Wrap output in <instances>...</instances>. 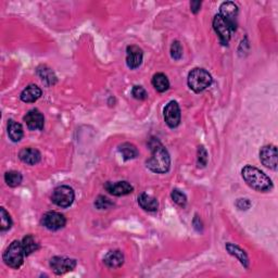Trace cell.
Masks as SVG:
<instances>
[{
  "label": "cell",
  "mask_w": 278,
  "mask_h": 278,
  "mask_svg": "<svg viewBox=\"0 0 278 278\" xmlns=\"http://www.w3.org/2000/svg\"><path fill=\"white\" fill-rule=\"evenodd\" d=\"M151 156L147 161V168L154 173H167L171 165V159L168 150L160 141L152 139L149 143Z\"/></svg>",
  "instance_id": "cell-1"
},
{
  "label": "cell",
  "mask_w": 278,
  "mask_h": 278,
  "mask_svg": "<svg viewBox=\"0 0 278 278\" xmlns=\"http://www.w3.org/2000/svg\"><path fill=\"white\" fill-rule=\"evenodd\" d=\"M241 174H243V177L247 183V185L254 190L260 192H266L270 191L273 188V183L271 178L268 177L265 173L260 171L257 168L247 165V167L243 169Z\"/></svg>",
  "instance_id": "cell-2"
},
{
  "label": "cell",
  "mask_w": 278,
  "mask_h": 278,
  "mask_svg": "<svg viewBox=\"0 0 278 278\" xmlns=\"http://www.w3.org/2000/svg\"><path fill=\"white\" fill-rule=\"evenodd\" d=\"M187 83L195 93H201L212 84V76L204 69L196 68L188 75Z\"/></svg>",
  "instance_id": "cell-3"
},
{
  "label": "cell",
  "mask_w": 278,
  "mask_h": 278,
  "mask_svg": "<svg viewBox=\"0 0 278 278\" xmlns=\"http://www.w3.org/2000/svg\"><path fill=\"white\" fill-rule=\"evenodd\" d=\"M25 252L22 243L15 240L8 247L3 253V261L8 266L12 268H19L23 264Z\"/></svg>",
  "instance_id": "cell-4"
},
{
  "label": "cell",
  "mask_w": 278,
  "mask_h": 278,
  "mask_svg": "<svg viewBox=\"0 0 278 278\" xmlns=\"http://www.w3.org/2000/svg\"><path fill=\"white\" fill-rule=\"evenodd\" d=\"M52 202L60 208H69L75 199L74 191L69 186H59L52 192Z\"/></svg>",
  "instance_id": "cell-5"
},
{
  "label": "cell",
  "mask_w": 278,
  "mask_h": 278,
  "mask_svg": "<svg viewBox=\"0 0 278 278\" xmlns=\"http://www.w3.org/2000/svg\"><path fill=\"white\" fill-rule=\"evenodd\" d=\"M213 28H214L215 33L218 35L219 40H221L222 44L227 45L231 39L232 33L234 32L235 30L232 29L230 25V23H228V22L219 15L214 16Z\"/></svg>",
  "instance_id": "cell-6"
},
{
  "label": "cell",
  "mask_w": 278,
  "mask_h": 278,
  "mask_svg": "<svg viewBox=\"0 0 278 278\" xmlns=\"http://www.w3.org/2000/svg\"><path fill=\"white\" fill-rule=\"evenodd\" d=\"M42 224L49 231H58L65 226L66 219L61 213L48 212L43 216Z\"/></svg>",
  "instance_id": "cell-7"
},
{
  "label": "cell",
  "mask_w": 278,
  "mask_h": 278,
  "mask_svg": "<svg viewBox=\"0 0 278 278\" xmlns=\"http://www.w3.org/2000/svg\"><path fill=\"white\" fill-rule=\"evenodd\" d=\"M50 267L57 275L73 271L76 267V261L64 257H55L50 260Z\"/></svg>",
  "instance_id": "cell-8"
},
{
  "label": "cell",
  "mask_w": 278,
  "mask_h": 278,
  "mask_svg": "<svg viewBox=\"0 0 278 278\" xmlns=\"http://www.w3.org/2000/svg\"><path fill=\"white\" fill-rule=\"evenodd\" d=\"M164 120L171 128L177 127L181 123V109L176 101L169 102L164 108Z\"/></svg>",
  "instance_id": "cell-9"
},
{
  "label": "cell",
  "mask_w": 278,
  "mask_h": 278,
  "mask_svg": "<svg viewBox=\"0 0 278 278\" xmlns=\"http://www.w3.org/2000/svg\"><path fill=\"white\" fill-rule=\"evenodd\" d=\"M260 160L264 167L277 170V148L273 145L264 146L260 151Z\"/></svg>",
  "instance_id": "cell-10"
},
{
  "label": "cell",
  "mask_w": 278,
  "mask_h": 278,
  "mask_svg": "<svg viewBox=\"0 0 278 278\" xmlns=\"http://www.w3.org/2000/svg\"><path fill=\"white\" fill-rule=\"evenodd\" d=\"M24 122L31 131H40L44 128L45 119L42 112L37 109H33L26 113L24 116Z\"/></svg>",
  "instance_id": "cell-11"
},
{
  "label": "cell",
  "mask_w": 278,
  "mask_h": 278,
  "mask_svg": "<svg viewBox=\"0 0 278 278\" xmlns=\"http://www.w3.org/2000/svg\"><path fill=\"white\" fill-rule=\"evenodd\" d=\"M221 10H219V15L225 19L232 29L236 31V19L238 15V7L234 2L226 1L221 4Z\"/></svg>",
  "instance_id": "cell-12"
},
{
  "label": "cell",
  "mask_w": 278,
  "mask_h": 278,
  "mask_svg": "<svg viewBox=\"0 0 278 278\" xmlns=\"http://www.w3.org/2000/svg\"><path fill=\"white\" fill-rule=\"evenodd\" d=\"M106 190L109 192V194L116 196V197H121V196H125V195H129L131 192H133L134 187L129 184L128 182H108L106 184Z\"/></svg>",
  "instance_id": "cell-13"
},
{
  "label": "cell",
  "mask_w": 278,
  "mask_h": 278,
  "mask_svg": "<svg viewBox=\"0 0 278 278\" xmlns=\"http://www.w3.org/2000/svg\"><path fill=\"white\" fill-rule=\"evenodd\" d=\"M142 50L138 46H128L126 49V63L129 69H137L141 64Z\"/></svg>",
  "instance_id": "cell-14"
},
{
  "label": "cell",
  "mask_w": 278,
  "mask_h": 278,
  "mask_svg": "<svg viewBox=\"0 0 278 278\" xmlns=\"http://www.w3.org/2000/svg\"><path fill=\"white\" fill-rule=\"evenodd\" d=\"M42 97V89L36 85H30L21 93V100L26 104H33Z\"/></svg>",
  "instance_id": "cell-15"
},
{
  "label": "cell",
  "mask_w": 278,
  "mask_h": 278,
  "mask_svg": "<svg viewBox=\"0 0 278 278\" xmlns=\"http://www.w3.org/2000/svg\"><path fill=\"white\" fill-rule=\"evenodd\" d=\"M19 156L24 163L34 165L39 162L40 158H42V154H40V152L38 150L34 149V148H24V149H22L20 151Z\"/></svg>",
  "instance_id": "cell-16"
},
{
  "label": "cell",
  "mask_w": 278,
  "mask_h": 278,
  "mask_svg": "<svg viewBox=\"0 0 278 278\" xmlns=\"http://www.w3.org/2000/svg\"><path fill=\"white\" fill-rule=\"evenodd\" d=\"M104 262L109 268H118L124 263V255L119 250L110 251L105 257Z\"/></svg>",
  "instance_id": "cell-17"
},
{
  "label": "cell",
  "mask_w": 278,
  "mask_h": 278,
  "mask_svg": "<svg viewBox=\"0 0 278 278\" xmlns=\"http://www.w3.org/2000/svg\"><path fill=\"white\" fill-rule=\"evenodd\" d=\"M138 203L143 210L149 212H154L159 208L158 200L147 194H141L138 197Z\"/></svg>",
  "instance_id": "cell-18"
},
{
  "label": "cell",
  "mask_w": 278,
  "mask_h": 278,
  "mask_svg": "<svg viewBox=\"0 0 278 278\" xmlns=\"http://www.w3.org/2000/svg\"><path fill=\"white\" fill-rule=\"evenodd\" d=\"M8 135L12 141H15V142L20 141L22 137H23V127H22V125L13 120L9 121Z\"/></svg>",
  "instance_id": "cell-19"
},
{
  "label": "cell",
  "mask_w": 278,
  "mask_h": 278,
  "mask_svg": "<svg viewBox=\"0 0 278 278\" xmlns=\"http://www.w3.org/2000/svg\"><path fill=\"white\" fill-rule=\"evenodd\" d=\"M152 85L156 92L164 93L170 88V82L167 77V75L163 73H156L152 77Z\"/></svg>",
  "instance_id": "cell-20"
},
{
  "label": "cell",
  "mask_w": 278,
  "mask_h": 278,
  "mask_svg": "<svg viewBox=\"0 0 278 278\" xmlns=\"http://www.w3.org/2000/svg\"><path fill=\"white\" fill-rule=\"evenodd\" d=\"M119 151L124 158V160H132L135 159L139 154L137 148L129 142H124L119 147Z\"/></svg>",
  "instance_id": "cell-21"
},
{
  "label": "cell",
  "mask_w": 278,
  "mask_h": 278,
  "mask_svg": "<svg viewBox=\"0 0 278 278\" xmlns=\"http://www.w3.org/2000/svg\"><path fill=\"white\" fill-rule=\"evenodd\" d=\"M226 249L228 250V252H230L231 254L235 255V257L241 262V264H243V265H245L246 267H248V265H249V259H248V257H247V254H246V252L243 249H240L239 247H237V246L232 245V244H227L226 245Z\"/></svg>",
  "instance_id": "cell-22"
},
{
  "label": "cell",
  "mask_w": 278,
  "mask_h": 278,
  "mask_svg": "<svg viewBox=\"0 0 278 278\" xmlns=\"http://www.w3.org/2000/svg\"><path fill=\"white\" fill-rule=\"evenodd\" d=\"M37 73L43 82H45L47 85H53L56 83L57 77L55 73H53L51 69L47 68V66H40V68H38Z\"/></svg>",
  "instance_id": "cell-23"
},
{
  "label": "cell",
  "mask_w": 278,
  "mask_h": 278,
  "mask_svg": "<svg viewBox=\"0 0 278 278\" xmlns=\"http://www.w3.org/2000/svg\"><path fill=\"white\" fill-rule=\"evenodd\" d=\"M22 246H23L25 255L32 254L39 247L32 235H28L26 237H24L23 240H22Z\"/></svg>",
  "instance_id": "cell-24"
},
{
  "label": "cell",
  "mask_w": 278,
  "mask_h": 278,
  "mask_svg": "<svg viewBox=\"0 0 278 278\" xmlns=\"http://www.w3.org/2000/svg\"><path fill=\"white\" fill-rule=\"evenodd\" d=\"M22 179H23V177H22L20 172L10 171L4 174V182L10 187H17L22 183Z\"/></svg>",
  "instance_id": "cell-25"
},
{
  "label": "cell",
  "mask_w": 278,
  "mask_h": 278,
  "mask_svg": "<svg viewBox=\"0 0 278 278\" xmlns=\"http://www.w3.org/2000/svg\"><path fill=\"white\" fill-rule=\"evenodd\" d=\"M12 226V221L9 213L7 212L4 208L0 209V230L1 232H6L10 230Z\"/></svg>",
  "instance_id": "cell-26"
},
{
  "label": "cell",
  "mask_w": 278,
  "mask_h": 278,
  "mask_svg": "<svg viewBox=\"0 0 278 278\" xmlns=\"http://www.w3.org/2000/svg\"><path fill=\"white\" fill-rule=\"evenodd\" d=\"M172 199L175 203L181 205V207H185L187 203V197L185 196V194H183L182 191L177 189H174L172 191Z\"/></svg>",
  "instance_id": "cell-27"
},
{
  "label": "cell",
  "mask_w": 278,
  "mask_h": 278,
  "mask_svg": "<svg viewBox=\"0 0 278 278\" xmlns=\"http://www.w3.org/2000/svg\"><path fill=\"white\" fill-rule=\"evenodd\" d=\"M95 205L99 210H106V209H110L112 205H113V202H112L110 199H108L105 196H99L96 200Z\"/></svg>",
  "instance_id": "cell-28"
},
{
  "label": "cell",
  "mask_w": 278,
  "mask_h": 278,
  "mask_svg": "<svg viewBox=\"0 0 278 278\" xmlns=\"http://www.w3.org/2000/svg\"><path fill=\"white\" fill-rule=\"evenodd\" d=\"M171 55L175 60H179L183 56V48L179 42H174L171 47Z\"/></svg>",
  "instance_id": "cell-29"
},
{
  "label": "cell",
  "mask_w": 278,
  "mask_h": 278,
  "mask_svg": "<svg viewBox=\"0 0 278 278\" xmlns=\"http://www.w3.org/2000/svg\"><path fill=\"white\" fill-rule=\"evenodd\" d=\"M132 95L134 98H135V99H138V100H145L146 98L148 97V93L146 92V89L143 88L142 86L134 87L133 91H132Z\"/></svg>",
  "instance_id": "cell-30"
},
{
  "label": "cell",
  "mask_w": 278,
  "mask_h": 278,
  "mask_svg": "<svg viewBox=\"0 0 278 278\" xmlns=\"http://www.w3.org/2000/svg\"><path fill=\"white\" fill-rule=\"evenodd\" d=\"M198 163H199V167H205V164L208 162V154H207V151L203 147H199V154H198Z\"/></svg>",
  "instance_id": "cell-31"
},
{
  "label": "cell",
  "mask_w": 278,
  "mask_h": 278,
  "mask_svg": "<svg viewBox=\"0 0 278 278\" xmlns=\"http://www.w3.org/2000/svg\"><path fill=\"white\" fill-rule=\"evenodd\" d=\"M236 205L239 210H248L250 208L251 203L248 199H238Z\"/></svg>",
  "instance_id": "cell-32"
},
{
  "label": "cell",
  "mask_w": 278,
  "mask_h": 278,
  "mask_svg": "<svg viewBox=\"0 0 278 278\" xmlns=\"http://www.w3.org/2000/svg\"><path fill=\"white\" fill-rule=\"evenodd\" d=\"M190 7H191V11L194 13H197L200 10V7H201V2L200 1H192L190 3Z\"/></svg>",
  "instance_id": "cell-33"
}]
</instances>
